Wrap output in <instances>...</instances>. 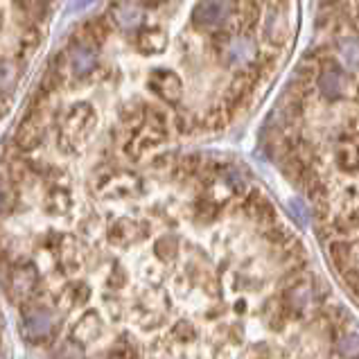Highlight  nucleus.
<instances>
[{"label":"nucleus","mask_w":359,"mask_h":359,"mask_svg":"<svg viewBox=\"0 0 359 359\" xmlns=\"http://www.w3.org/2000/svg\"><path fill=\"white\" fill-rule=\"evenodd\" d=\"M301 0H109L53 71L77 102L91 147L104 134L116 163L233 131L289 64Z\"/></svg>","instance_id":"obj_1"},{"label":"nucleus","mask_w":359,"mask_h":359,"mask_svg":"<svg viewBox=\"0 0 359 359\" xmlns=\"http://www.w3.org/2000/svg\"><path fill=\"white\" fill-rule=\"evenodd\" d=\"M264 145L305 196L339 278L359 301V46H314L273 107Z\"/></svg>","instance_id":"obj_2"},{"label":"nucleus","mask_w":359,"mask_h":359,"mask_svg":"<svg viewBox=\"0 0 359 359\" xmlns=\"http://www.w3.org/2000/svg\"><path fill=\"white\" fill-rule=\"evenodd\" d=\"M321 16L330 37L359 46V0H321Z\"/></svg>","instance_id":"obj_3"},{"label":"nucleus","mask_w":359,"mask_h":359,"mask_svg":"<svg viewBox=\"0 0 359 359\" xmlns=\"http://www.w3.org/2000/svg\"><path fill=\"white\" fill-rule=\"evenodd\" d=\"M169 339H176L178 344H187V341H192L196 337V330L190 326V323H176V326L169 330Z\"/></svg>","instance_id":"obj_4"},{"label":"nucleus","mask_w":359,"mask_h":359,"mask_svg":"<svg viewBox=\"0 0 359 359\" xmlns=\"http://www.w3.org/2000/svg\"><path fill=\"white\" fill-rule=\"evenodd\" d=\"M346 341H348V348L344 346V353L348 355V357H355V355H359V337L357 335H350V337H346Z\"/></svg>","instance_id":"obj_5"}]
</instances>
